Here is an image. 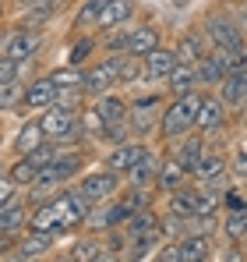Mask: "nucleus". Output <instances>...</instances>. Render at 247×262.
<instances>
[{
  "instance_id": "obj_28",
  "label": "nucleus",
  "mask_w": 247,
  "mask_h": 262,
  "mask_svg": "<svg viewBox=\"0 0 247 262\" xmlns=\"http://www.w3.org/2000/svg\"><path fill=\"white\" fill-rule=\"evenodd\" d=\"M106 252H103V245L95 241V237H85V241H78L75 248H71V259L75 262H95V259H103Z\"/></svg>"
},
{
  "instance_id": "obj_19",
  "label": "nucleus",
  "mask_w": 247,
  "mask_h": 262,
  "mask_svg": "<svg viewBox=\"0 0 247 262\" xmlns=\"http://www.w3.org/2000/svg\"><path fill=\"white\" fill-rule=\"evenodd\" d=\"M177 248H180V262H202V259H208L212 245H208L205 234H191V237H180Z\"/></svg>"
},
{
  "instance_id": "obj_12",
  "label": "nucleus",
  "mask_w": 247,
  "mask_h": 262,
  "mask_svg": "<svg viewBox=\"0 0 247 262\" xmlns=\"http://www.w3.org/2000/svg\"><path fill=\"white\" fill-rule=\"evenodd\" d=\"M156 106H159L156 99H138V103L127 110L134 135H152V128H156Z\"/></svg>"
},
{
  "instance_id": "obj_22",
  "label": "nucleus",
  "mask_w": 247,
  "mask_h": 262,
  "mask_svg": "<svg viewBox=\"0 0 247 262\" xmlns=\"http://www.w3.org/2000/svg\"><path fill=\"white\" fill-rule=\"evenodd\" d=\"M226 170V160H223V152H202V160H198V167L191 170V174L198 177V181H215V177Z\"/></svg>"
},
{
  "instance_id": "obj_25",
  "label": "nucleus",
  "mask_w": 247,
  "mask_h": 262,
  "mask_svg": "<svg viewBox=\"0 0 247 262\" xmlns=\"http://www.w3.org/2000/svg\"><path fill=\"white\" fill-rule=\"evenodd\" d=\"M95 110L103 114V121H106V124H110V121H124V117H127V103H124L120 96H110V92H103V96H99Z\"/></svg>"
},
{
  "instance_id": "obj_1",
  "label": "nucleus",
  "mask_w": 247,
  "mask_h": 262,
  "mask_svg": "<svg viewBox=\"0 0 247 262\" xmlns=\"http://www.w3.org/2000/svg\"><path fill=\"white\" fill-rule=\"evenodd\" d=\"M198 103H202V96H198V92H184V96H177V99L166 106L163 121H159V131H163V138H180V135H184L187 128H194Z\"/></svg>"
},
{
  "instance_id": "obj_31",
  "label": "nucleus",
  "mask_w": 247,
  "mask_h": 262,
  "mask_svg": "<svg viewBox=\"0 0 247 262\" xmlns=\"http://www.w3.org/2000/svg\"><path fill=\"white\" fill-rule=\"evenodd\" d=\"M78 131H82V135H103V131H106V121H103V114H99L95 106H85L82 117H78Z\"/></svg>"
},
{
  "instance_id": "obj_26",
  "label": "nucleus",
  "mask_w": 247,
  "mask_h": 262,
  "mask_svg": "<svg viewBox=\"0 0 247 262\" xmlns=\"http://www.w3.org/2000/svg\"><path fill=\"white\" fill-rule=\"evenodd\" d=\"M184 174H187V170H184L177 160H169V163H163V167H159V181H156V184H159L163 191H180Z\"/></svg>"
},
{
  "instance_id": "obj_6",
  "label": "nucleus",
  "mask_w": 247,
  "mask_h": 262,
  "mask_svg": "<svg viewBox=\"0 0 247 262\" xmlns=\"http://www.w3.org/2000/svg\"><path fill=\"white\" fill-rule=\"evenodd\" d=\"M82 191L92 202H106L117 191V170H95V174L82 177Z\"/></svg>"
},
{
  "instance_id": "obj_11",
  "label": "nucleus",
  "mask_w": 247,
  "mask_h": 262,
  "mask_svg": "<svg viewBox=\"0 0 247 262\" xmlns=\"http://www.w3.org/2000/svg\"><path fill=\"white\" fill-rule=\"evenodd\" d=\"M25 106H32V110H50L53 103H57V85H53V78H39V82H32V85L25 89Z\"/></svg>"
},
{
  "instance_id": "obj_21",
  "label": "nucleus",
  "mask_w": 247,
  "mask_h": 262,
  "mask_svg": "<svg viewBox=\"0 0 247 262\" xmlns=\"http://www.w3.org/2000/svg\"><path fill=\"white\" fill-rule=\"evenodd\" d=\"M42 142H46V135H42L39 117H36V121H29V124L21 128V135L14 138V152H21V156H25V152H32V149L42 145Z\"/></svg>"
},
{
  "instance_id": "obj_32",
  "label": "nucleus",
  "mask_w": 247,
  "mask_h": 262,
  "mask_svg": "<svg viewBox=\"0 0 247 262\" xmlns=\"http://www.w3.org/2000/svg\"><path fill=\"white\" fill-rule=\"evenodd\" d=\"M39 177V163L32 160V156H25V160H18L14 167H11V181L14 184H32Z\"/></svg>"
},
{
  "instance_id": "obj_39",
  "label": "nucleus",
  "mask_w": 247,
  "mask_h": 262,
  "mask_svg": "<svg viewBox=\"0 0 247 262\" xmlns=\"http://www.w3.org/2000/svg\"><path fill=\"white\" fill-rule=\"evenodd\" d=\"M18 4H36V0H18Z\"/></svg>"
},
{
  "instance_id": "obj_15",
  "label": "nucleus",
  "mask_w": 247,
  "mask_h": 262,
  "mask_svg": "<svg viewBox=\"0 0 247 262\" xmlns=\"http://www.w3.org/2000/svg\"><path fill=\"white\" fill-rule=\"evenodd\" d=\"M159 167H163V163H159L156 156H149V152H145V156H141L127 174H131V181H134V188H152V184L159 181Z\"/></svg>"
},
{
  "instance_id": "obj_38",
  "label": "nucleus",
  "mask_w": 247,
  "mask_h": 262,
  "mask_svg": "<svg viewBox=\"0 0 247 262\" xmlns=\"http://www.w3.org/2000/svg\"><path fill=\"white\" fill-rule=\"evenodd\" d=\"M223 199H226V206H230V209H247V199H244V195H237V188L223 191Z\"/></svg>"
},
{
  "instance_id": "obj_14",
  "label": "nucleus",
  "mask_w": 247,
  "mask_h": 262,
  "mask_svg": "<svg viewBox=\"0 0 247 262\" xmlns=\"http://www.w3.org/2000/svg\"><path fill=\"white\" fill-rule=\"evenodd\" d=\"M141 60H145V78H166V75L173 71V64H177V53L156 46V50H152L149 57H141Z\"/></svg>"
},
{
  "instance_id": "obj_40",
  "label": "nucleus",
  "mask_w": 247,
  "mask_h": 262,
  "mask_svg": "<svg viewBox=\"0 0 247 262\" xmlns=\"http://www.w3.org/2000/svg\"><path fill=\"white\" fill-rule=\"evenodd\" d=\"M0 14H4V0H0Z\"/></svg>"
},
{
  "instance_id": "obj_7",
  "label": "nucleus",
  "mask_w": 247,
  "mask_h": 262,
  "mask_svg": "<svg viewBox=\"0 0 247 262\" xmlns=\"http://www.w3.org/2000/svg\"><path fill=\"white\" fill-rule=\"evenodd\" d=\"M131 14H134V0H106L92 25H95V29H120Z\"/></svg>"
},
{
  "instance_id": "obj_37",
  "label": "nucleus",
  "mask_w": 247,
  "mask_h": 262,
  "mask_svg": "<svg viewBox=\"0 0 247 262\" xmlns=\"http://www.w3.org/2000/svg\"><path fill=\"white\" fill-rule=\"evenodd\" d=\"M14 181L11 177H0V206H7V202H14Z\"/></svg>"
},
{
  "instance_id": "obj_16",
  "label": "nucleus",
  "mask_w": 247,
  "mask_h": 262,
  "mask_svg": "<svg viewBox=\"0 0 247 262\" xmlns=\"http://www.w3.org/2000/svg\"><path fill=\"white\" fill-rule=\"evenodd\" d=\"M219 99L223 106H240L247 103V75H226L223 89H219Z\"/></svg>"
},
{
  "instance_id": "obj_3",
  "label": "nucleus",
  "mask_w": 247,
  "mask_h": 262,
  "mask_svg": "<svg viewBox=\"0 0 247 262\" xmlns=\"http://www.w3.org/2000/svg\"><path fill=\"white\" fill-rule=\"evenodd\" d=\"M205 36H208V43L215 46V50H244L240 29H237L230 18H223V14H215V18L205 21Z\"/></svg>"
},
{
  "instance_id": "obj_24",
  "label": "nucleus",
  "mask_w": 247,
  "mask_h": 262,
  "mask_svg": "<svg viewBox=\"0 0 247 262\" xmlns=\"http://www.w3.org/2000/svg\"><path fill=\"white\" fill-rule=\"evenodd\" d=\"M29 220H25V206H18V202H7V206H0V234H14V230H21Z\"/></svg>"
},
{
  "instance_id": "obj_35",
  "label": "nucleus",
  "mask_w": 247,
  "mask_h": 262,
  "mask_svg": "<svg viewBox=\"0 0 247 262\" xmlns=\"http://www.w3.org/2000/svg\"><path fill=\"white\" fill-rule=\"evenodd\" d=\"M103 4H106V0H88V4L82 7V14H78V21H82V25H88V21L103 11Z\"/></svg>"
},
{
  "instance_id": "obj_29",
  "label": "nucleus",
  "mask_w": 247,
  "mask_h": 262,
  "mask_svg": "<svg viewBox=\"0 0 247 262\" xmlns=\"http://www.w3.org/2000/svg\"><path fill=\"white\" fill-rule=\"evenodd\" d=\"M223 230H226L230 241H244V234H247V209H233L230 216L223 220Z\"/></svg>"
},
{
  "instance_id": "obj_27",
  "label": "nucleus",
  "mask_w": 247,
  "mask_h": 262,
  "mask_svg": "<svg viewBox=\"0 0 247 262\" xmlns=\"http://www.w3.org/2000/svg\"><path fill=\"white\" fill-rule=\"evenodd\" d=\"M131 223H127V230L134 234V237H141V234H156L159 230V216L156 213H131Z\"/></svg>"
},
{
  "instance_id": "obj_17",
  "label": "nucleus",
  "mask_w": 247,
  "mask_h": 262,
  "mask_svg": "<svg viewBox=\"0 0 247 262\" xmlns=\"http://www.w3.org/2000/svg\"><path fill=\"white\" fill-rule=\"evenodd\" d=\"M223 99H202L198 103V117H194V128L202 131H215L219 124H223Z\"/></svg>"
},
{
  "instance_id": "obj_33",
  "label": "nucleus",
  "mask_w": 247,
  "mask_h": 262,
  "mask_svg": "<svg viewBox=\"0 0 247 262\" xmlns=\"http://www.w3.org/2000/svg\"><path fill=\"white\" fill-rule=\"evenodd\" d=\"M50 78H53V85H57V89L82 85V71H78V68H57V71H53Z\"/></svg>"
},
{
  "instance_id": "obj_41",
  "label": "nucleus",
  "mask_w": 247,
  "mask_h": 262,
  "mask_svg": "<svg viewBox=\"0 0 247 262\" xmlns=\"http://www.w3.org/2000/svg\"><path fill=\"white\" fill-rule=\"evenodd\" d=\"M244 25H247V11H244Z\"/></svg>"
},
{
  "instance_id": "obj_13",
  "label": "nucleus",
  "mask_w": 247,
  "mask_h": 262,
  "mask_svg": "<svg viewBox=\"0 0 247 262\" xmlns=\"http://www.w3.org/2000/svg\"><path fill=\"white\" fill-rule=\"evenodd\" d=\"M166 82H169V92L173 96H184V92H194L198 85V71H194V64H173V71L166 75Z\"/></svg>"
},
{
  "instance_id": "obj_2",
  "label": "nucleus",
  "mask_w": 247,
  "mask_h": 262,
  "mask_svg": "<svg viewBox=\"0 0 247 262\" xmlns=\"http://www.w3.org/2000/svg\"><path fill=\"white\" fill-rule=\"evenodd\" d=\"M39 124H42L46 142H67V138L82 135V131H78V117H75V110H64V106H57V103H53L50 110H42Z\"/></svg>"
},
{
  "instance_id": "obj_20",
  "label": "nucleus",
  "mask_w": 247,
  "mask_h": 262,
  "mask_svg": "<svg viewBox=\"0 0 247 262\" xmlns=\"http://www.w3.org/2000/svg\"><path fill=\"white\" fill-rule=\"evenodd\" d=\"M194 71H198V82H202V85H215V82H223V78H226V71H223V60H219L212 50H208L205 57L194 64Z\"/></svg>"
},
{
  "instance_id": "obj_5",
  "label": "nucleus",
  "mask_w": 247,
  "mask_h": 262,
  "mask_svg": "<svg viewBox=\"0 0 247 262\" xmlns=\"http://www.w3.org/2000/svg\"><path fill=\"white\" fill-rule=\"evenodd\" d=\"M39 50V32H32V29H14L7 39H4V57H11V60H29L32 53Z\"/></svg>"
},
{
  "instance_id": "obj_4",
  "label": "nucleus",
  "mask_w": 247,
  "mask_h": 262,
  "mask_svg": "<svg viewBox=\"0 0 247 262\" xmlns=\"http://www.w3.org/2000/svg\"><path fill=\"white\" fill-rule=\"evenodd\" d=\"M117 82H120V57H113V60H103V64L88 68V71L82 75L85 92H95V96L110 92V85H117Z\"/></svg>"
},
{
  "instance_id": "obj_9",
  "label": "nucleus",
  "mask_w": 247,
  "mask_h": 262,
  "mask_svg": "<svg viewBox=\"0 0 247 262\" xmlns=\"http://www.w3.org/2000/svg\"><path fill=\"white\" fill-rule=\"evenodd\" d=\"M145 152H149V149H145L141 142H120V145L110 152V160H106V163H110V170L127 174V170H131V167H134V163H138Z\"/></svg>"
},
{
  "instance_id": "obj_23",
  "label": "nucleus",
  "mask_w": 247,
  "mask_h": 262,
  "mask_svg": "<svg viewBox=\"0 0 247 262\" xmlns=\"http://www.w3.org/2000/svg\"><path fill=\"white\" fill-rule=\"evenodd\" d=\"M50 241H53V234H39V230H32L21 245H18V255L21 259H39L50 252Z\"/></svg>"
},
{
  "instance_id": "obj_36",
  "label": "nucleus",
  "mask_w": 247,
  "mask_h": 262,
  "mask_svg": "<svg viewBox=\"0 0 247 262\" xmlns=\"http://www.w3.org/2000/svg\"><path fill=\"white\" fill-rule=\"evenodd\" d=\"M14 75H18V60L0 57V82H14Z\"/></svg>"
},
{
  "instance_id": "obj_42",
  "label": "nucleus",
  "mask_w": 247,
  "mask_h": 262,
  "mask_svg": "<svg viewBox=\"0 0 247 262\" xmlns=\"http://www.w3.org/2000/svg\"><path fill=\"white\" fill-rule=\"evenodd\" d=\"M244 241H247V234H244Z\"/></svg>"
},
{
  "instance_id": "obj_10",
  "label": "nucleus",
  "mask_w": 247,
  "mask_h": 262,
  "mask_svg": "<svg viewBox=\"0 0 247 262\" xmlns=\"http://www.w3.org/2000/svg\"><path fill=\"white\" fill-rule=\"evenodd\" d=\"M173 53H177V60H180V64H198V60L208 53V39L198 32V29H191V32L177 43V50H173Z\"/></svg>"
},
{
  "instance_id": "obj_30",
  "label": "nucleus",
  "mask_w": 247,
  "mask_h": 262,
  "mask_svg": "<svg viewBox=\"0 0 247 262\" xmlns=\"http://www.w3.org/2000/svg\"><path fill=\"white\" fill-rule=\"evenodd\" d=\"M198 160H202V138H187L184 145H180V156H177V163L191 174L194 167H198Z\"/></svg>"
},
{
  "instance_id": "obj_34",
  "label": "nucleus",
  "mask_w": 247,
  "mask_h": 262,
  "mask_svg": "<svg viewBox=\"0 0 247 262\" xmlns=\"http://www.w3.org/2000/svg\"><path fill=\"white\" fill-rule=\"evenodd\" d=\"M18 96H25V92L18 89V78H14V82H0V110H11V106L18 103Z\"/></svg>"
},
{
  "instance_id": "obj_8",
  "label": "nucleus",
  "mask_w": 247,
  "mask_h": 262,
  "mask_svg": "<svg viewBox=\"0 0 247 262\" xmlns=\"http://www.w3.org/2000/svg\"><path fill=\"white\" fill-rule=\"evenodd\" d=\"M156 46H159V32H156L152 25H138V29L127 32V46H124V50H127V57H138V60H141V57H149Z\"/></svg>"
},
{
  "instance_id": "obj_18",
  "label": "nucleus",
  "mask_w": 247,
  "mask_h": 262,
  "mask_svg": "<svg viewBox=\"0 0 247 262\" xmlns=\"http://www.w3.org/2000/svg\"><path fill=\"white\" fill-rule=\"evenodd\" d=\"M29 227L39 230V234H57V230H60V216H57L53 199L42 202V206H36V213H32V220H29Z\"/></svg>"
}]
</instances>
